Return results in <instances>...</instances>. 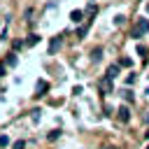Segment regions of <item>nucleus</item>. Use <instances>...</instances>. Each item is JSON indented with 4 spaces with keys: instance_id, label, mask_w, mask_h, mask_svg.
I'll list each match as a JSON object with an SVG mask.
<instances>
[{
    "instance_id": "1",
    "label": "nucleus",
    "mask_w": 149,
    "mask_h": 149,
    "mask_svg": "<svg viewBox=\"0 0 149 149\" xmlns=\"http://www.w3.org/2000/svg\"><path fill=\"white\" fill-rule=\"evenodd\" d=\"M144 33H149V19H137L130 30V37H142Z\"/></svg>"
},
{
    "instance_id": "2",
    "label": "nucleus",
    "mask_w": 149,
    "mask_h": 149,
    "mask_svg": "<svg viewBox=\"0 0 149 149\" xmlns=\"http://www.w3.org/2000/svg\"><path fill=\"white\" fill-rule=\"evenodd\" d=\"M98 88H100L105 95H109V93H114V81H112L109 77H102V79L98 81Z\"/></svg>"
},
{
    "instance_id": "3",
    "label": "nucleus",
    "mask_w": 149,
    "mask_h": 149,
    "mask_svg": "<svg viewBox=\"0 0 149 149\" xmlns=\"http://www.w3.org/2000/svg\"><path fill=\"white\" fill-rule=\"evenodd\" d=\"M116 116H119L121 123H128V121H130V109H128V105H121V107L116 109Z\"/></svg>"
},
{
    "instance_id": "4",
    "label": "nucleus",
    "mask_w": 149,
    "mask_h": 149,
    "mask_svg": "<svg viewBox=\"0 0 149 149\" xmlns=\"http://www.w3.org/2000/svg\"><path fill=\"white\" fill-rule=\"evenodd\" d=\"M47 91H49V81H47V79H40V81H37V86H35V98L47 95Z\"/></svg>"
},
{
    "instance_id": "5",
    "label": "nucleus",
    "mask_w": 149,
    "mask_h": 149,
    "mask_svg": "<svg viewBox=\"0 0 149 149\" xmlns=\"http://www.w3.org/2000/svg\"><path fill=\"white\" fill-rule=\"evenodd\" d=\"M61 44H63V37H61V35L51 37V42H49V54H56V51L61 49Z\"/></svg>"
},
{
    "instance_id": "6",
    "label": "nucleus",
    "mask_w": 149,
    "mask_h": 149,
    "mask_svg": "<svg viewBox=\"0 0 149 149\" xmlns=\"http://www.w3.org/2000/svg\"><path fill=\"white\" fill-rule=\"evenodd\" d=\"M119 70H121V68H119L116 63H112V65L107 68V72H105V77H109V79L114 81V79H116V74H119Z\"/></svg>"
},
{
    "instance_id": "7",
    "label": "nucleus",
    "mask_w": 149,
    "mask_h": 149,
    "mask_svg": "<svg viewBox=\"0 0 149 149\" xmlns=\"http://www.w3.org/2000/svg\"><path fill=\"white\" fill-rule=\"evenodd\" d=\"M70 19H72L74 23H81V21H84V12H81V9H72V12H70Z\"/></svg>"
},
{
    "instance_id": "8",
    "label": "nucleus",
    "mask_w": 149,
    "mask_h": 149,
    "mask_svg": "<svg viewBox=\"0 0 149 149\" xmlns=\"http://www.w3.org/2000/svg\"><path fill=\"white\" fill-rule=\"evenodd\" d=\"M88 26H91V19H88V21H86L84 26H79V28H77V37H79V40H81V37H84V35L88 33Z\"/></svg>"
},
{
    "instance_id": "9",
    "label": "nucleus",
    "mask_w": 149,
    "mask_h": 149,
    "mask_svg": "<svg viewBox=\"0 0 149 149\" xmlns=\"http://www.w3.org/2000/svg\"><path fill=\"white\" fill-rule=\"evenodd\" d=\"M116 65H119V68H130V65H133V61H130L128 56H121V58L116 61Z\"/></svg>"
},
{
    "instance_id": "10",
    "label": "nucleus",
    "mask_w": 149,
    "mask_h": 149,
    "mask_svg": "<svg viewBox=\"0 0 149 149\" xmlns=\"http://www.w3.org/2000/svg\"><path fill=\"white\" fill-rule=\"evenodd\" d=\"M100 58H102V47H95L91 51V61H100Z\"/></svg>"
},
{
    "instance_id": "11",
    "label": "nucleus",
    "mask_w": 149,
    "mask_h": 149,
    "mask_svg": "<svg viewBox=\"0 0 149 149\" xmlns=\"http://www.w3.org/2000/svg\"><path fill=\"white\" fill-rule=\"evenodd\" d=\"M37 42H40V35L33 33V35H28V40H26V47H33V44H37Z\"/></svg>"
},
{
    "instance_id": "12",
    "label": "nucleus",
    "mask_w": 149,
    "mask_h": 149,
    "mask_svg": "<svg viewBox=\"0 0 149 149\" xmlns=\"http://www.w3.org/2000/svg\"><path fill=\"white\" fill-rule=\"evenodd\" d=\"M7 65H16V54H7Z\"/></svg>"
},
{
    "instance_id": "13",
    "label": "nucleus",
    "mask_w": 149,
    "mask_h": 149,
    "mask_svg": "<svg viewBox=\"0 0 149 149\" xmlns=\"http://www.w3.org/2000/svg\"><path fill=\"white\" fill-rule=\"evenodd\" d=\"M121 93H123V100H126V102H130V100H133V93H130L128 88H123Z\"/></svg>"
},
{
    "instance_id": "14",
    "label": "nucleus",
    "mask_w": 149,
    "mask_h": 149,
    "mask_svg": "<svg viewBox=\"0 0 149 149\" xmlns=\"http://www.w3.org/2000/svg\"><path fill=\"white\" fill-rule=\"evenodd\" d=\"M0 147H2V149L9 147V137H7V135H0Z\"/></svg>"
},
{
    "instance_id": "15",
    "label": "nucleus",
    "mask_w": 149,
    "mask_h": 149,
    "mask_svg": "<svg viewBox=\"0 0 149 149\" xmlns=\"http://www.w3.org/2000/svg\"><path fill=\"white\" fill-rule=\"evenodd\" d=\"M23 47H26L23 40H16V42H14V51H19V49H23Z\"/></svg>"
},
{
    "instance_id": "16",
    "label": "nucleus",
    "mask_w": 149,
    "mask_h": 149,
    "mask_svg": "<svg viewBox=\"0 0 149 149\" xmlns=\"http://www.w3.org/2000/svg\"><path fill=\"white\" fill-rule=\"evenodd\" d=\"M135 79H137V77H135V72H130V74H128V77H126V84H128V86H130V84H135Z\"/></svg>"
},
{
    "instance_id": "17",
    "label": "nucleus",
    "mask_w": 149,
    "mask_h": 149,
    "mask_svg": "<svg viewBox=\"0 0 149 149\" xmlns=\"http://www.w3.org/2000/svg\"><path fill=\"white\" fill-rule=\"evenodd\" d=\"M137 54L144 56V54H147V47H144V44H137Z\"/></svg>"
},
{
    "instance_id": "18",
    "label": "nucleus",
    "mask_w": 149,
    "mask_h": 149,
    "mask_svg": "<svg viewBox=\"0 0 149 149\" xmlns=\"http://www.w3.org/2000/svg\"><path fill=\"white\" fill-rule=\"evenodd\" d=\"M58 135H61V130H51V133H49V140H51V142H54V140H56V137H58Z\"/></svg>"
},
{
    "instance_id": "19",
    "label": "nucleus",
    "mask_w": 149,
    "mask_h": 149,
    "mask_svg": "<svg viewBox=\"0 0 149 149\" xmlns=\"http://www.w3.org/2000/svg\"><path fill=\"white\" fill-rule=\"evenodd\" d=\"M23 147H26V142H23V140H19V142H14V149H23Z\"/></svg>"
},
{
    "instance_id": "20",
    "label": "nucleus",
    "mask_w": 149,
    "mask_h": 149,
    "mask_svg": "<svg viewBox=\"0 0 149 149\" xmlns=\"http://www.w3.org/2000/svg\"><path fill=\"white\" fill-rule=\"evenodd\" d=\"M144 137H147V140H149V130H147V133H144Z\"/></svg>"
},
{
    "instance_id": "21",
    "label": "nucleus",
    "mask_w": 149,
    "mask_h": 149,
    "mask_svg": "<svg viewBox=\"0 0 149 149\" xmlns=\"http://www.w3.org/2000/svg\"><path fill=\"white\" fill-rule=\"evenodd\" d=\"M144 9H147V12H149V2H147V7H144Z\"/></svg>"
},
{
    "instance_id": "22",
    "label": "nucleus",
    "mask_w": 149,
    "mask_h": 149,
    "mask_svg": "<svg viewBox=\"0 0 149 149\" xmlns=\"http://www.w3.org/2000/svg\"><path fill=\"white\" fill-rule=\"evenodd\" d=\"M102 149H114V147H102Z\"/></svg>"
},
{
    "instance_id": "23",
    "label": "nucleus",
    "mask_w": 149,
    "mask_h": 149,
    "mask_svg": "<svg viewBox=\"0 0 149 149\" xmlns=\"http://www.w3.org/2000/svg\"><path fill=\"white\" fill-rule=\"evenodd\" d=\"M88 2H95V0H88Z\"/></svg>"
},
{
    "instance_id": "24",
    "label": "nucleus",
    "mask_w": 149,
    "mask_h": 149,
    "mask_svg": "<svg viewBox=\"0 0 149 149\" xmlns=\"http://www.w3.org/2000/svg\"><path fill=\"white\" fill-rule=\"evenodd\" d=\"M147 149H149V144H147Z\"/></svg>"
}]
</instances>
